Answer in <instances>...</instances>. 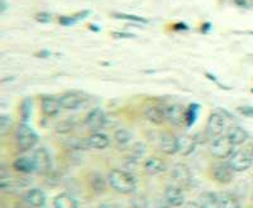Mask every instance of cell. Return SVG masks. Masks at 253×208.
<instances>
[{"label": "cell", "mask_w": 253, "mask_h": 208, "mask_svg": "<svg viewBox=\"0 0 253 208\" xmlns=\"http://www.w3.org/2000/svg\"><path fill=\"white\" fill-rule=\"evenodd\" d=\"M113 37L115 38H133L134 35L132 33H126V32H113Z\"/></svg>", "instance_id": "obj_36"}, {"label": "cell", "mask_w": 253, "mask_h": 208, "mask_svg": "<svg viewBox=\"0 0 253 208\" xmlns=\"http://www.w3.org/2000/svg\"><path fill=\"white\" fill-rule=\"evenodd\" d=\"M130 205H132L130 207L133 208H147V201L144 200L143 197L137 196L130 201Z\"/></svg>", "instance_id": "obj_32"}, {"label": "cell", "mask_w": 253, "mask_h": 208, "mask_svg": "<svg viewBox=\"0 0 253 208\" xmlns=\"http://www.w3.org/2000/svg\"><path fill=\"white\" fill-rule=\"evenodd\" d=\"M55 208H78V201L69 193H60L53 198Z\"/></svg>", "instance_id": "obj_22"}, {"label": "cell", "mask_w": 253, "mask_h": 208, "mask_svg": "<svg viewBox=\"0 0 253 208\" xmlns=\"http://www.w3.org/2000/svg\"><path fill=\"white\" fill-rule=\"evenodd\" d=\"M36 165V171L40 174L49 173L52 168V159L48 151L44 148L37 149L31 156Z\"/></svg>", "instance_id": "obj_8"}, {"label": "cell", "mask_w": 253, "mask_h": 208, "mask_svg": "<svg viewBox=\"0 0 253 208\" xmlns=\"http://www.w3.org/2000/svg\"><path fill=\"white\" fill-rule=\"evenodd\" d=\"M171 178L177 185L186 187L191 182V171L186 164L178 162V164L173 165L171 169Z\"/></svg>", "instance_id": "obj_12"}, {"label": "cell", "mask_w": 253, "mask_h": 208, "mask_svg": "<svg viewBox=\"0 0 253 208\" xmlns=\"http://www.w3.org/2000/svg\"><path fill=\"white\" fill-rule=\"evenodd\" d=\"M234 173L229 162H216L211 168V176L218 184L225 185L233 182Z\"/></svg>", "instance_id": "obj_7"}, {"label": "cell", "mask_w": 253, "mask_h": 208, "mask_svg": "<svg viewBox=\"0 0 253 208\" xmlns=\"http://www.w3.org/2000/svg\"><path fill=\"white\" fill-rule=\"evenodd\" d=\"M90 187L96 194H100L107 189V180L100 174H91L90 176Z\"/></svg>", "instance_id": "obj_24"}, {"label": "cell", "mask_w": 253, "mask_h": 208, "mask_svg": "<svg viewBox=\"0 0 253 208\" xmlns=\"http://www.w3.org/2000/svg\"><path fill=\"white\" fill-rule=\"evenodd\" d=\"M1 5H3V9H1V12H5V8H6L5 0H1Z\"/></svg>", "instance_id": "obj_40"}, {"label": "cell", "mask_w": 253, "mask_h": 208, "mask_svg": "<svg viewBox=\"0 0 253 208\" xmlns=\"http://www.w3.org/2000/svg\"><path fill=\"white\" fill-rule=\"evenodd\" d=\"M166 112V121L176 127H181L185 124V117H186V108L181 104H171L165 107Z\"/></svg>", "instance_id": "obj_9"}, {"label": "cell", "mask_w": 253, "mask_h": 208, "mask_svg": "<svg viewBox=\"0 0 253 208\" xmlns=\"http://www.w3.org/2000/svg\"><path fill=\"white\" fill-rule=\"evenodd\" d=\"M104 123H105V114L100 108H94L91 112H89L84 121V124L94 132H98V130L103 127Z\"/></svg>", "instance_id": "obj_15"}, {"label": "cell", "mask_w": 253, "mask_h": 208, "mask_svg": "<svg viewBox=\"0 0 253 208\" xmlns=\"http://www.w3.org/2000/svg\"><path fill=\"white\" fill-rule=\"evenodd\" d=\"M47 197L42 189L32 188L23 194V202L28 208H42L46 205Z\"/></svg>", "instance_id": "obj_10"}, {"label": "cell", "mask_w": 253, "mask_h": 208, "mask_svg": "<svg viewBox=\"0 0 253 208\" xmlns=\"http://www.w3.org/2000/svg\"><path fill=\"white\" fill-rule=\"evenodd\" d=\"M144 154H146V146H144V144H134L132 146V155H130V160L139 161Z\"/></svg>", "instance_id": "obj_30"}, {"label": "cell", "mask_w": 253, "mask_h": 208, "mask_svg": "<svg viewBox=\"0 0 253 208\" xmlns=\"http://www.w3.org/2000/svg\"><path fill=\"white\" fill-rule=\"evenodd\" d=\"M15 142H17V148L20 153H26L31 149L35 148V145L38 142V135L29 127L26 122L19 124L15 132Z\"/></svg>", "instance_id": "obj_2"}, {"label": "cell", "mask_w": 253, "mask_h": 208, "mask_svg": "<svg viewBox=\"0 0 253 208\" xmlns=\"http://www.w3.org/2000/svg\"><path fill=\"white\" fill-rule=\"evenodd\" d=\"M114 141L119 148H126L130 144V141H132V133L128 130L121 128V130L114 132Z\"/></svg>", "instance_id": "obj_25"}, {"label": "cell", "mask_w": 253, "mask_h": 208, "mask_svg": "<svg viewBox=\"0 0 253 208\" xmlns=\"http://www.w3.org/2000/svg\"><path fill=\"white\" fill-rule=\"evenodd\" d=\"M228 162L236 173H243L252 166L253 153L248 150H237L230 155Z\"/></svg>", "instance_id": "obj_4"}, {"label": "cell", "mask_w": 253, "mask_h": 208, "mask_svg": "<svg viewBox=\"0 0 253 208\" xmlns=\"http://www.w3.org/2000/svg\"><path fill=\"white\" fill-rule=\"evenodd\" d=\"M236 145L230 141L228 135H220L216 139L211 140L210 144V154L216 159H229L230 155L234 153Z\"/></svg>", "instance_id": "obj_3"}, {"label": "cell", "mask_w": 253, "mask_h": 208, "mask_svg": "<svg viewBox=\"0 0 253 208\" xmlns=\"http://www.w3.org/2000/svg\"><path fill=\"white\" fill-rule=\"evenodd\" d=\"M200 208H220V198L213 192H204L196 201Z\"/></svg>", "instance_id": "obj_20"}, {"label": "cell", "mask_w": 253, "mask_h": 208, "mask_svg": "<svg viewBox=\"0 0 253 208\" xmlns=\"http://www.w3.org/2000/svg\"><path fill=\"white\" fill-rule=\"evenodd\" d=\"M113 17L117 18V19H123V20H130V22H134V23H148V19L143 17H138V15L133 14H126V13H113Z\"/></svg>", "instance_id": "obj_28"}, {"label": "cell", "mask_w": 253, "mask_h": 208, "mask_svg": "<svg viewBox=\"0 0 253 208\" xmlns=\"http://www.w3.org/2000/svg\"><path fill=\"white\" fill-rule=\"evenodd\" d=\"M41 107H42L43 114L47 117L57 116L60 110L62 109L60 98H56V97L51 96H46L42 98V101H41Z\"/></svg>", "instance_id": "obj_17"}, {"label": "cell", "mask_w": 253, "mask_h": 208, "mask_svg": "<svg viewBox=\"0 0 253 208\" xmlns=\"http://www.w3.org/2000/svg\"><path fill=\"white\" fill-rule=\"evenodd\" d=\"M10 127H12V119L4 114V116L1 117V122H0V131H1V133H3V135H5L6 131H8V128H10Z\"/></svg>", "instance_id": "obj_33"}, {"label": "cell", "mask_w": 253, "mask_h": 208, "mask_svg": "<svg viewBox=\"0 0 253 208\" xmlns=\"http://www.w3.org/2000/svg\"><path fill=\"white\" fill-rule=\"evenodd\" d=\"M219 198H220V208H242L238 198L233 194L223 193L219 196Z\"/></svg>", "instance_id": "obj_26"}, {"label": "cell", "mask_w": 253, "mask_h": 208, "mask_svg": "<svg viewBox=\"0 0 253 208\" xmlns=\"http://www.w3.org/2000/svg\"><path fill=\"white\" fill-rule=\"evenodd\" d=\"M228 137H229L230 141L233 142V144L237 146V145H242L247 141L248 133H247V131L243 130L242 127L236 126V127L230 128L229 132H228Z\"/></svg>", "instance_id": "obj_23"}, {"label": "cell", "mask_w": 253, "mask_h": 208, "mask_svg": "<svg viewBox=\"0 0 253 208\" xmlns=\"http://www.w3.org/2000/svg\"><path fill=\"white\" fill-rule=\"evenodd\" d=\"M238 112L241 113V114H243V116L253 118V108L250 107V105H246V107H239Z\"/></svg>", "instance_id": "obj_35"}, {"label": "cell", "mask_w": 253, "mask_h": 208, "mask_svg": "<svg viewBox=\"0 0 253 208\" xmlns=\"http://www.w3.org/2000/svg\"><path fill=\"white\" fill-rule=\"evenodd\" d=\"M84 145L87 149H94V150H104L110 145V140L107 135H104L103 132H94L90 136H87L84 141Z\"/></svg>", "instance_id": "obj_16"}, {"label": "cell", "mask_w": 253, "mask_h": 208, "mask_svg": "<svg viewBox=\"0 0 253 208\" xmlns=\"http://www.w3.org/2000/svg\"><path fill=\"white\" fill-rule=\"evenodd\" d=\"M238 5L243 6V5H247V0H234Z\"/></svg>", "instance_id": "obj_39"}, {"label": "cell", "mask_w": 253, "mask_h": 208, "mask_svg": "<svg viewBox=\"0 0 253 208\" xmlns=\"http://www.w3.org/2000/svg\"><path fill=\"white\" fill-rule=\"evenodd\" d=\"M95 208H96V207H95Z\"/></svg>", "instance_id": "obj_41"}, {"label": "cell", "mask_w": 253, "mask_h": 208, "mask_svg": "<svg viewBox=\"0 0 253 208\" xmlns=\"http://www.w3.org/2000/svg\"><path fill=\"white\" fill-rule=\"evenodd\" d=\"M13 169L17 173L20 174H32L36 171V165L32 157L22 156V157H18V159L14 160V162H13Z\"/></svg>", "instance_id": "obj_21"}, {"label": "cell", "mask_w": 253, "mask_h": 208, "mask_svg": "<svg viewBox=\"0 0 253 208\" xmlns=\"http://www.w3.org/2000/svg\"><path fill=\"white\" fill-rule=\"evenodd\" d=\"M96 208H123L118 203H101Z\"/></svg>", "instance_id": "obj_37"}, {"label": "cell", "mask_w": 253, "mask_h": 208, "mask_svg": "<svg viewBox=\"0 0 253 208\" xmlns=\"http://www.w3.org/2000/svg\"><path fill=\"white\" fill-rule=\"evenodd\" d=\"M182 208H200V206H199L196 202H189V203H185V205L182 206Z\"/></svg>", "instance_id": "obj_38"}, {"label": "cell", "mask_w": 253, "mask_h": 208, "mask_svg": "<svg viewBox=\"0 0 253 208\" xmlns=\"http://www.w3.org/2000/svg\"><path fill=\"white\" fill-rule=\"evenodd\" d=\"M89 14V10H84V12H79L76 13V14L71 15V17H61L60 19H58V22H60V24H62V26H72V24L78 23L79 20H83L84 18H86Z\"/></svg>", "instance_id": "obj_27"}, {"label": "cell", "mask_w": 253, "mask_h": 208, "mask_svg": "<svg viewBox=\"0 0 253 208\" xmlns=\"http://www.w3.org/2000/svg\"><path fill=\"white\" fill-rule=\"evenodd\" d=\"M143 114L153 124H162L166 121L165 107L158 105V104H150V105H147L143 110Z\"/></svg>", "instance_id": "obj_14"}, {"label": "cell", "mask_w": 253, "mask_h": 208, "mask_svg": "<svg viewBox=\"0 0 253 208\" xmlns=\"http://www.w3.org/2000/svg\"><path fill=\"white\" fill-rule=\"evenodd\" d=\"M158 149L166 155H173L178 153V137L170 132L161 133L158 139Z\"/></svg>", "instance_id": "obj_11"}, {"label": "cell", "mask_w": 253, "mask_h": 208, "mask_svg": "<svg viewBox=\"0 0 253 208\" xmlns=\"http://www.w3.org/2000/svg\"><path fill=\"white\" fill-rule=\"evenodd\" d=\"M20 112H22V117H23V121L27 122L31 117V112H32V102L29 99L24 101V103L22 104V107H20Z\"/></svg>", "instance_id": "obj_31"}, {"label": "cell", "mask_w": 253, "mask_h": 208, "mask_svg": "<svg viewBox=\"0 0 253 208\" xmlns=\"http://www.w3.org/2000/svg\"><path fill=\"white\" fill-rule=\"evenodd\" d=\"M165 201H166L171 207H182L185 205L184 192L180 187L176 185H169L165 189Z\"/></svg>", "instance_id": "obj_13"}, {"label": "cell", "mask_w": 253, "mask_h": 208, "mask_svg": "<svg viewBox=\"0 0 253 208\" xmlns=\"http://www.w3.org/2000/svg\"><path fill=\"white\" fill-rule=\"evenodd\" d=\"M225 121L224 116L220 113H211L207 121V126H205V136L207 139L214 140L221 135V132L224 131Z\"/></svg>", "instance_id": "obj_5"}, {"label": "cell", "mask_w": 253, "mask_h": 208, "mask_svg": "<svg viewBox=\"0 0 253 208\" xmlns=\"http://www.w3.org/2000/svg\"><path fill=\"white\" fill-rule=\"evenodd\" d=\"M108 184L121 194H132L135 191V178L132 173L113 169L108 174Z\"/></svg>", "instance_id": "obj_1"}, {"label": "cell", "mask_w": 253, "mask_h": 208, "mask_svg": "<svg viewBox=\"0 0 253 208\" xmlns=\"http://www.w3.org/2000/svg\"><path fill=\"white\" fill-rule=\"evenodd\" d=\"M87 101H89V97L80 92H69L60 97L61 105H62L63 109L70 110L79 109L83 105H85Z\"/></svg>", "instance_id": "obj_6"}, {"label": "cell", "mask_w": 253, "mask_h": 208, "mask_svg": "<svg viewBox=\"0 0 253 208\" xmlns=\"http://www.w3.org/2000/svg\"><path fill=\"white\" fill-rule=\"evenodd\" d=\"M198 110L199 107L193 104V105H190L189 108H186V117H185V124H186L187 127L190 126H193V123L195 122L196 116H198Z\"/></svg>", "instance_id": "obj_29"}, {"label": "cell", "mask_w": 253, "mask_h": 208, "mask_svg": "<svg viewBox=\"0 0 253 208\" xmlns=\"http://www.w3.org/2000/svg\"><path fill=\"white\" fill-rule=\"evenodd\" d=\"M35 18L37 22H40V23H48V22H51L52 20V15L49 14V13H46V12L37 13Z\"/></svg>", "instance_id": "obj_34"}, {"label": "cell", "mask_w": 253, "mask_h": 208, "mask_svg": "<svg viewBox=\"0 0 253 208\" xmlns=\"http://www.w3.org/2000/svg\"><path fill=\"white\" fill-rule=\"evenodd\" d=\"M198 145V136L194 135H182L178 137V153L182 156H189L195 151Z\"/></svg>", "instance_id": "obj_18"}, {"label": "cell", "mask_w": 253, "mask_h": 208, "mask_svg": "<svg viewBox=\"0 0 253 208\" xmlns=\"http://www.w3.org/2000/svg\"><path fill=\"white\" fill-rule=\"evenodd\" d=\"M143 169L148 175H157V174H161L164 171H166L167 165L160 157H148L143 162Z\"/></svg>", "instance_id": "obj_19"}]
</instances>
